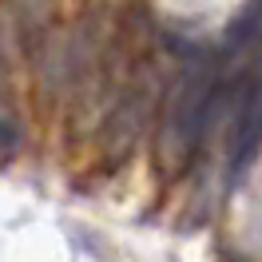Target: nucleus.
Returning <instances> with one entry per match:
<instances>
[{"mask_svg":"<svg viewBox=\"0 0 262 262\" xmlns=\"http://www.w3.org/2000/svg\"><path fill=\"white\" fill-rule=\"evenodd\" d=\"M262 147V80L246 92V103L238 119H234V135H230V163L243 167L254 159V151Z\"/></svg>","mask_w":262,"mask_h":262,"instance_id":"2","label":"nucleus"},{"mask_svg":"<svg viewBox=\"0 0 262 262\" xmlns=\"http://www.w3.org/2000/svg\"><path fill=\"white\" fill-rule=\"evenodd\" d=\"M214 92H219V83H214L211 60H195L183 72V80L175 83L171 103H167V119H163V155L175 167L199 147L214 107Z\"/></svg>","mask_w":262,"mask_h":262,"instance_id":"1","label":"nucleus"},{"mask_svg":"<svg viewBox=\"0 0 262 262\" xmlns=\"http://www.w3.org/2000/svg\"><path fill=\"white\" fill-rule=\"evenodd\" d=\"M262 32V0H250L243 8V16L230 24V32H227V48H246L254 36Z\"/></svg>","mask_w":262,"mask_h":262,"instance_id":"3","label":"nucleus"},{"mask_svg":"<svg viewBox=\"0 0 262 262\" xmlns=\"http://www.w3.org/2000/svg\"><path fill=\"white\" fill-rule=\"evenodd\" d=\"M12 143H16V131H12L4 119H0V147H12Z\"/></svg>","mask_w":262,"mask_h":262,"instance_id":"5","label":"nucleus"},{"mask_svg":"<svg viewBox=\"0 0 262 262\" xmlns=\"http://www.w3.org/2000/svg\"><path fill=\"white\" fill-rule=\"evenodd\" d=\"M12 8H16V16L24 24H44L52 16V8H56V0H12Z\"/></svg>","mask_w":262,"mask_h":262,"instance_id":"4","label":"nucleus"}]
</instances>
